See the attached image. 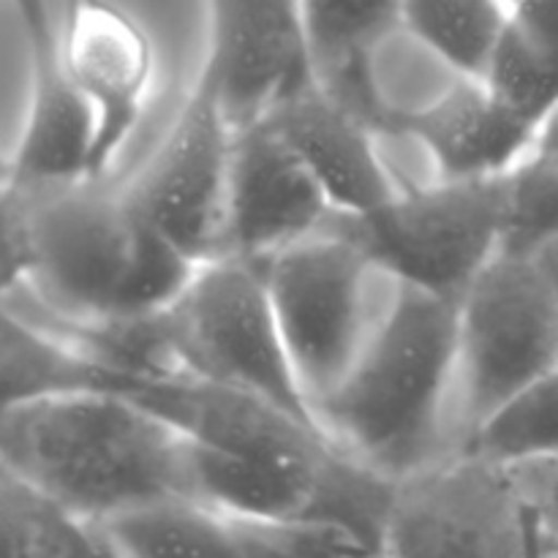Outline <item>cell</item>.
<instances>
[{
	"mask_svg": "<svg viewBox=\"0 0 558 558\" xmlns=\"http://www.w3.org/2000/svg\"><path fill=\"white\" fill-rule=\"evenodd\" d=\"M0 205L16 259L5 308L63 347L153 319L196 272L142 221L118 180H5Z\"/></svg>",
	"mask_w": 558,
	"mask_h": 558,
	"instance_id": "obj_1",
	"label": "cell"
},
{
	"mask_svg": "<svg viewBox=\"0 0 558 558\" xmlns=\"http://www.w3.org/2000/svg\"><path fill=\"white\" fill-rule=\"evenodd\" d=\"M0 472L90 526L140 507L191 501L189 439L104 387L0 409Z\"/></svg>",
	"mask_w": 558,
	"mask_h": 558,
	"instance_id": "obj_2",
	"label": "cell"
},
{
	"mask_svg": "<svg viewBox=\"0 0 558 558\" xmlns=\"http://www.w3.org/2000/svg\"><path fill=\"white\" fill-rule=\"evenodd\" d=\"M456 308L398 283L390 311L354 368L314 407L325 439L390 483L456 456Z\"/></svg>",
	"mask_w": 558,
	"mask_h": 558,
	"instance_id": "obj_3",
	"label": "cell"
},
{
	"mask_svg": "<svg viewBox=\"0 0 558 558\" xmlns=\"http://www.w3.org/2000/svg\"><path fill=\"white\" fill-rule=\"evenodd\" d=\"M153 376L238 392L314 425L262 267L216 259L196 267L174 303L145 325Z\"/></svg>",
	"mask_w": 558,
	"mask_h": 558,
	"instance_id": "obj_4",
	"label": "cell"
},
{
	"mask_svg": "<svg viewBox=\"0 0 558 558\" xmlns=\"http://www.w3.org/2000/svg\"><path fill=\"white\" fill-rule=\"evenodd\" d=\"M262 272L289 363L314 414L379 330L398 281L332 227L272 256Z\"/></svg>",
	"mask_w": 558,
	"mask_h": 558,
	"instance_id": "obj_5",
	"label": "cell"
},
{
	"mask_svg": "<svg viewBox=\"0 0 558 558\" xmlns=\"http://www.w3.org/2000/svg\"><path fill=\"white\" fill-rule=\"evenodd\" d=\"M558 371V289L537 262L501 248L456 308V452L529 385Z\"/></svg>",
	"mask_w": 558,
	"mask_h": 558,
	"instance_id": "obj_6",
	"label": "cell"
},
{
	"mask_svg": "<svg viewBox=\"0 0 558 558\" xmlns=\"http://www.w3.org/2000/svg\"><path fill=\"white\" fill-rule=\"evenodd\" d=\"M507 178L441 180L371 216H336L330 227L398 283L458 305L505 243Z\"/></svg>",
	"mask_w": 558,
	"mask_h": 558,
	"instance_id": "obj_7",
	"label": "cell"
},
{
	"mask_svg": "<svg viewBox=\"0 0 558 558\" xmlns=\"http://www.w3.org/2000/svg\"><path fill=\"white\" fill-rule=\"evenodd\" d=\"M60 65L93 118L90 178L123 180L161 104L163 44L140 5L49 3Z\"/></svg>",
	"mask_w": 558,
	"mask_h": 558,
	"instance_id": "obj_8",
	"label": "cell"
},
{
	"mask_svg": "<svg viewBox=\"0 0 558 558\" xmlns=\"http://www.w3.org/2000/svg\"><path fill=\"white\" fill-rule=\"evenodd\" d=\"M234 134L199 80L120 180L142 221L191 265L223 259Z\"/></svg>",
	"mask_w": 558,
	"mask_h": 558,
	"instance_id": "obj_9",
	"label": "cell"
},
{
	"mask_svg": "<svg viewBox=\"0 0 558 558\" xmlns=\"http://www.w3.org/2000/svg\"><path fill=\"white\" fill-rule=\"evenodd\" d=\"M385 558H539L510 472L477 452H456L396 483Z\"/></svg>",
	"mask_w": 558,
	"mask_h": 558,
	"instance_id": "obj_10",
	"label": "cell"
},
{
	"mask_svg": "<svg viewBox=\"0 0 558 558\" xmlns=\"http://www.w3.org/2000/svg\"><path fill=\"white\" fill-rule=\"evenodd\" d=\"M196 80L210 90L232 134L265 125L314 85L303 3H207Z\"/></svg>",
	"mask_w": 558,
	"mask_h": 558,
	"instance_id": "obj_11",
	"label": "cell"
},
{
	"mask_svg": "<svg viewBox=\"0 0 558 558\" xmlns=\"http://www.w3.org/2000/svg\"><path fill=\"white\" fill-rule=\"evenodd\" d=\"M332 218L327 196L272 125L234 134L223 259L262 267L327 232Z\"/></svg>",
	"mask_w": 558,
	"mask_h": 558,
	"instance_id": "obj_12",
	"label": "cell"
},
{
	"mask_svg": "<svg viewBox=\"0 0 558 558\" xmlns=\"http://www.w3.org/2000/svg\"><path fill=\"white\" fill-rule=\"evenodd\" d=\"M33 63L25 118L9 158V180L54 183L90 174L93 118L60 65L52 5L22 3Z\"/></svg>",
	"mask_w": 558,
	"mask_h": 558,
	"instance_id": "obj_13",
	"label": "cell"
},
{
	"mask_svg": "<svg viewBox=\"0 0 558 558\" xmlns=\"http://www.w3.org/2000/svg\"><path fill=\"white\" fill-rule=\"evenodd\" d=\"M267 125L298 153L336 216H371L398 196L381 161L376 131L316 87L287 104Z\"/></svg>",
	"mask_w": 558,
	"mask_h": 558,
	"instance_id": "obj_14",
	"label": "cell"
},
{
	"mask_svg": "<svg viewBox=\"0 0 558 558\" xmlns=\"http://www.w3.org/2000/svg\"><path fill=\"white\" fill-rule=\"evenodd\" d=\"M434 161L441 180H499L529 161L534 131L512 118L485 87L463 80L439 104L403 125Z\"/></svg>",
	"mask_w": 558,
	"mask_h": 558,
	"instance_id": "obj_15",
	"label": "cell"
},
{
	"mask_svg": "<svg viewBox=\"0 0 558 558\" xmlns=\"http://www.w3.org/2000/svg\"><path fill=\"white\" fill-rule=\"evenodd\" d=\"M401 22V3H303L316 90L381 134L385 118L371 82L376 44Z\"/></svg>",
	"mask_w": 558,
	"mask_h": 558,
	"instance_id": "obj_16",
	"label": "cell"
},
{
	"mask_svg": "<svg viewBox=\"0 0 558 558\" xmlns=\"http://www.w3.org/2000/svg\"><path fill=\"white\" fill-rule=\"evenodd\" d=\"M485 87L534 134L558 109V0H512Z\"/></svg>",
	"mask_w": 558,
	"mask_h": 558,
	"instance_id": "obj_17",
	"label": "cell"
},
{
	"mask_svg": "<svg viewBox=\"0 0 558 558\" xmlns=\"http://www.w3.org/2000/svg\"><path fill=\"white\" fill-rule=\"evenodd\" d=\"M98 529L118 558H243L234 523L196 501L140 507Z\"/></svg>",
	"mask_w": 558,
	"mask_h": 558,
	"instance_id": "obj_18",
	"label": "cell"
},
{
	"mask_svg": "<svg viewBox=\"0 0 558 558\" xmlns=\"http://www.w3.org/2000/svg\"><path fill=\"white\" fill-rule=\"evenodd\" d=\"M507 22L494 0H417L401 3V25L461 80L485 82Z\"/></svg>",
	"mask_w": 558,
	"mask_h": 558,
	"instance_id": "obj_19",
	"label": "cell"
},
{
	"mask_svg": "<svg viewBox=\"0 0 558 558\" xmlns=\"http://www.w3.org/2000/svg\"><path fill=\"white\" fill-rule=\"evenodd\" d=\"M0 558H118L98 526L0 472Z\"/></svg>",
	"mask_w": 558,
	"mask_h": 558,
	"instance_id": "obj_20",
	"label": "cell"
},
{
	"mask_svg": "<svg viewBox=\"0 0 558 558\" xmlns=\"http://www.w3.org/2000/svg\"><path fill=\"white\" fill-rule=\"evenodd\" d=\"M109 376L63 343L16 319L0 305V409L74 387H104Z\"/></svg>",
	"mask_w": 558,
	"mask_h": 558,
	"instance_id": "obj_21",
	"label": "cell"
},
{
	"mask_svg": "<svg viewBox=\"0 0 558 558\" xmlns=\"http://www.w3.org/2000/svg\"><path fill=\"white\" fill-rule=\"evenodd\" d=\"M466 450L505 469L558 458V371L490 414Z\"/></svg>",
	"mask_w": 558,
	"mask_h": 558,
	"instance_id": "obj_22",
	"label": "cell"
},
{
	"mask_svg": "<svg viewBox=\"0 0 558 558\" xmlns=\"http://www.w3.org/2000/svg\"><path fill=\"white\" fill-rule=\"evenodd\" d=\"M232 523L238 529L243 558H385L381 545L332 523Z\"/></svg>",
	"mask_w": 558,
	"mask_h": 558,
	"instance_id": "obj_23",
	"label": "cell"
},
{
	"mask_svg": "<svg viewBox=\"0 0 558 558\" xmlns=\"http://www.w3.org/2000/svg\"><path fill=\"white\" fill-rule=\"evenodd\" d=\"M526 507L539 558L558 554V458L507 469Z\"/></svg>",
	"mask_w": 558,
	"mask_h": 558,
	"instance_id": "obj_24",
	"label": "cell"
},
{
	"mask_svg": "<svg viewBox=\"0 0 558 558\" xmlns=\"http://www.w3.org/2000/svg\"><path fill=\"white\" fill-rule=\"evenodd\" d=\"M529 161H537L543 163V167H550L558 172V109L539 125Z\"/></svg>",
	"mask_w": 558,
	"mask_h": 558,
	"instance_id": "obj_25",
	"label": "cell"
},
{
	"mask_svg": "<svg viewBox=\"0 0 558 558\" xmlns=\"http://www.w3.org/2000/svg\"><path fill=\"white\" fill-rule=\"evenodd\" d=\"M16 287V262H14V245H11L9 221H5L3 205H0V305H3L5 294Z\"/></svg>",
	"mask_w": 558,
	"mask_h": 558,
	"instance_id": "obj_26",
	"label": "cell"
},
{
	"mask_svg": "<svg viewBox=\"0 0 558 558\" xmlns=\"http://www.w3.org/2000/svg\"><path fill=\"white\" fill-rule=\"evenodd\" d=\"M5 180H9V163H5V158L0 156V185H3Z\"/></svg>",
	"mask_w": 558,
	"mask_h": 558,
	"instance_id": "obj_27",
	"label": "cell"
},
{
	"mask_svg": "<svg viewBox=\"0 0 558 558\" xmlns=\"http://www.w3.org/2000/svg\"><path fill=\"white\" fill-rule=\"evenodd\" d=\"M543 558H558V554H550V556H543Z\"/></svg>",
	"mask_w": 558,
	"mask_h": 558,
	"instance_id": "obj_28",
	"label": "cell"
}]
</instances>
